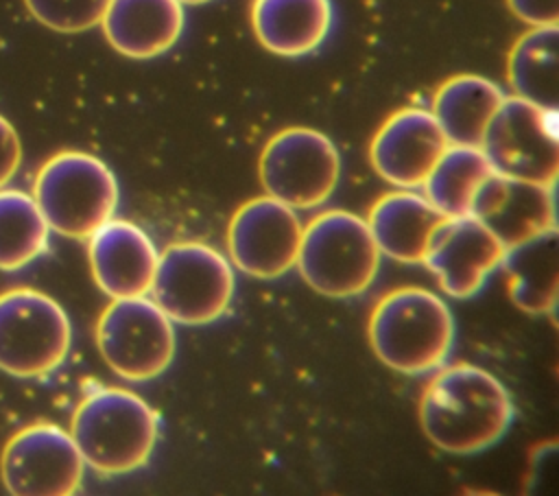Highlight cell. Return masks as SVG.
<instances>
[{
    "label": "cell",
    "mask_w": 559,
    "mask_h": 496,
    "mask_svg": "<svg viewBox=\"0 0 559 496\" xmlns=\"http://www.w3.org/2000/svg\"><path fill=\"white\" fill-rule=\"evenodd\" d=\"M513 402L487 369L454 363L439 369L419 398L426 437L450 454H474L493 446L511 426Z\"/></svg>",
    "instance_id": "cell-1"
},
{
    "label": "cell",
    "mask_w": 559,
    "mask_h": 496,
    "mask_svg": "<svg viewBox=\"0 0 559 496\" xmlns=\"http://www.w3.org/2000/svg\"><path fill=\"white\" fill-rule=\"evenodd\" d=\"M367 334L380 363L417 376L441 367L448 358L454 343V317L437 293L402 286L378 299Z\"/></svg>",
    "instance_id": "cell-2"
},
{
    "label": "cell",
    "mask_w": 559,
    "mask_h": 496,
    "mask_svg": "<svg viewBox=\"0 0 559 496\" xmlns=\"http://www.w3.org/2000/svg\"><path fill=\"white\" fill-rule=\"evenodd\" d=\"M159 433V417L138 393L103 387L74 409L70 437L85 465L100 474H127L142 468Z\"/></svg>",
    "instance_id": "cell-3"
},
{
    "label": "cell",
    "mask_w": 559,
    "mask_h": 496,
    "mask_svg": "<svg viewBox=\"0 0 559 496\" xmlns=\"http://www.w3.org/2000/svg\"><path fill=\"white\" fill-rule=\"evenodd\" d=\"M118 197L111 168L85 151L55 153L33 184V199L48 227L79 240L114 216Z\"/></svg>",
    "instance_id": "cell-4"
},
{
    "label": "cell",
    "mask_w": 559,
    "mask_h": 496,
    "mask_svg": "<svg viewBox=\"0 0 559 496\" xmlns=\"http://www.w3.org/2000/svg\"><path fill=\"white\" fill-rule=\"evenodd\" d=\"M380 256L365 219L347 210H328L304 227L295 267L310 288L343 299L371 286Z\"/></svg>",
    "instance_id": "cell-5"
},
{
    "label": "cell",
    "mask_w": 559,
    "mask_h": 496,
    "mask_svg": "<svg viewBox=\"0 0 559 496\" xmlns=\"http://www.w3.org/2000/svg\"><path fill=\"white\" fill-rule=\"evenodd\" d=\"M231 262L199 240H179L157 256L151 299L173 323L205 326L218 319L234 295Z\"/></svg>",
    "instance_id": "cell-6"
},
{
    "label": "cell",
    "mask_w": 559,
    "mask_h": 496,
    "mask_svg": "<svg viewBox=\"0 0 559 496\" xmlns=\"http://www.w3.org/2000/svg\"><path fill=\"white\" fill-rule=\"evenodd\" d=\"M66 310L35 288L0 293V369L15 378H39L59 367L70 350Z\"/></svg>",
    "instance_id": "cell-7"
},
{
    "label": "cell",
    "mask_w": 559,
    "mask_h": 496,
    "mask_svg": "<svg viewBox=\"0 0 559 496\" xmlns=\"http://www.w3.org/2000/svg\"><path fill=\"white\" fill-rule=\"evenodd\" d=\"M493 173L555 188L559 173L557 109L504 96L480 140Z\"/></svg>",
    "instance_id": "cell-8"
},
{
    "label": "cell",
    "mask_w": 559,
    "mask_h": 496,
    "mask_svg": "<svg viewBox=\"0 0 559 496\" xmlns=\"http://www.w3.org/2000/svg\"><path fill=\"white\" fill-rule=\"evenodd\" d=\"M96 345L107 367L133 382L157 378L175 356V323L142 297L114 299L98 317Z\"/></svg>",
    "instance_id": "cell-9"
},
{
    "label": "cell",
    "mask_w": 559,
    "mask_h": 496,
    "mask_svg": "<svg viewBox=\"0 0 559 496\" xmlns=\"http://www.w3.org/2000/svg\"><path fill=\"white\" fill-rule=\"evenodd\" d=\"M341 157L334 142L310 127L275 133L260 155V181L269 197L293 210H310L330 199L338 184Z\"/></svg>",
    "instance_id": "cell-10"
},
{
    "label": "cell",
    "mask_w": 559,
    "mask_h": 496,
    "mask_svg": "<svg viewBox=\"0 0 559 496\" xmlns=\"http://www.w3.org/2000/svg\"><path fill=\"white\" fill-rule=\"evenodd\" d=\"M85 461L63 428L37 422L4 446L0 474L13 496H70L81 487Z\"/></svg>",
    "instance_id": "cell-11"
},
{
    "label": "cell",
    "mask_w": 559,
    "mask_h": 496,
    "mask_svg": "<svg viewBox=\"0 0 559 496\" xmlns=\"http://www.w3.org/2000/svg\"><path fill=\"white\" fill-rule=\"evenodd\" d=\"M304 225L293 208L264 194L242 203L227 225L229 260L258 280L288 273L299 253Z\"/></svg>",
    "instance_id": "cell-12"
},
{
    "label": "cell",
    "mask_w": 559,
    "mask_h": 496,
    "mask_svg": "<svg viewBox=\"0 0 559 496\" xmlns=\"http://www.w3.org/2000/svg\"><path fill=\"white\" fill-rule=\"evenodd\" d=\"M507 247L476 216H445L432 232L421 264L443 293L456 299L476 295L493 273Z\"/></svg>",
    "instance_id": "cell-13"
},
{
    "label": "cell",
    "mask_w": 559,
    "mask_h": 496,
    "mask_svg": "<svg viewBox=\"0 0 559 496\" xmlns=\"http://www.w3.org/2000/svg\"><path fill=\"white\" fill-rule=\"evenodd\" d=\"M435 116L419 107L391 114L369 144L373 170L395 188H419L448 149Z\"/></svg>",
    "instance_id": "cell-14"
},
{
    "label": "cell",
    "mask_w": 559,
    "mask_h": 496,
    "mask_svg": "<svg viewBox=\"0 0 559 496\" xmlns=\"http://www.w3.org/2000/svg\"><path fill=\"white\" fill-rule=\"evenodd\" d=\"M157 249L148 234L124 219H109L87 236V260L96 286L111 299L151 291Z\"/></svg>",
    "instance_id": "cell-15"
},
{
    "label": "cell",
    "mask_w": 559,
    "mask_h": 496,
    "mask_svg": "<svg viewBox=\"0 0 559 496\" xmlns=\"http://www.w3.org/2000/svg\"><path fill=\"white\" fill-rule=\"evenodd\" d=\"M509 249L555 229V188L509 179L493 173L476 192L472 210Z\"/></svg>",
    "instance_id": "cell-16"
},
{
    "label": "cell",
    "mask_w": 559,
    "mask_h": 496,
    "mask_svg": "<svg viewBox=\"0 0 559 496\" xmlns=\"http://www.w3.org/2000/svg\"><path fill=\"white\" fill-rule=\"evenodd\" d=\"M100 26L116 52L151 59L179 39L183 7L179 0H109Z\"/></svg>",
    "instance_id": "cell-17"
},
{
    "label": "cell",
    "mask_w": 559,
    "mask_h": 496,
    "mask_svg": "<svg viewBox=\"0 0 559 496\" xmlns=\"http://www.w3.org/2000/svg\"><path fill=\"white\" fill-rule=\"evenodd\" d=\"M445 216L424 197L400 188L382 194L369 210L367 227L380 253L406 262H421L435 227Z\"/></svg>",
    "instance_id": "cell-18"
},
{
    "label": "cell",
    "mask_w": 559,
    "mask_h": 496,
    "mask_svg": "<svg viewBox=\"0 0 559 496\" xmlns=\"http://www.w3.org/2000/svg\"><path fill=\"white\" fill-rule=\"evenodd\" d=\"M251 26L269 52L299 57L325 39L332 4L330 0H253Z\"/></svg>",
    "instance_id": "cell-19"
},
{
    "label": "cell",
    "mask_w": 559,
    "mask_h": 496,
    "mask_svg": "<svg viewBox=\"0 0 559 496\" xmlns=\"http://www.w3.org/2000/svg\"><path fill=\"white\" fill-rule=\"evenodd\" d=\"M500 267L507 273L511 302L531 315H550L559 293L557 227L507 249Z\"/></svg>",
    "instance_id": "cell-20"
},
{
    "label": "cell",
    "mask_w": 559,
    "mask_h": 496,
    "mask_svg": "<svg viewBox=\"0 0 559 496\" xmlns=\"http://www.w3.org/2000/svg\"><path fill=\"white\" fill-rule=\"evenodd\" d=\"M502 98L504 94L493 81L478 74H456L439 85L430 114L450 144L480 146Z\"/></svg>",
    "instance_id": "cell-21"
},
{
    "label": "cell",
    "mask_w": 559,
    "mask_h": 496,
    "mask_svg": "<svg viewBox=\"0 0 559 496\" xmlns=\"http://www.w3.org/2000/svg\"><path fill=\"white\" fill-rule=\"evenodd\" d=\"M507 76L513 96L537 107L557 109L559 103V28L531 26L509 50Z\"/></svg>",
    "instance_id": "cell-22"
},
{
    "label": "cell",
    "mask_w": 559,
    "mask_h": 496,
    "mask_svg": "<svg viewBox=\"0 0 559 496\" xmlns=\"http://www.w3.org/2000/svg\"><path fill=\"white\" fill-rule=\"evenodd\" d=\"M493 175L480 146L448 144L424 179V197L443 216H465L478 188Z\"/></svg>",
    "instance_id": "cell-23"
},
{
    "label": "cell",
    "mask_w": 559,
    "mask_h": 496,
    "mask_svg": "<svg viewBox=\"0 0 559 496\" xmlns=\"http://www.w3.org/2000/svg\"><path fill=\"white\" fill-rule=\"evenodd\" d=\"M48 223L35 199L22 190L0 188V269L15 271L33 262L48 245Z\"/></svg>",
    "instance_id": "cell-24"
},
{
    "label": "cell",
    "mask_w": 559,
    "mask_h": 496,
    "mask_svg": "<svg viewBox=\"0 0 559 496\" xmlns=\"http://www.w3.org/2000/svg\"><path fill=\"white\" fill-rule=\"evenodd\" d=\"M28 13L57 33H83L100 24L109 0H24Z\"/></svg>",
    "instance_id": "cell-25"
},
{
    "label": "cell",
    "mask_w": 559,
    "mask_h": 496,
    "mask_svg": "<svg viewBox=\"0 0 559 496\" xmlns=\"http://www.w3.org/2000/svg\"><path fill=\"white\" fill-rule=\"evenodd\" d=\"M511 13L528 26H557L559 0H507Z\"/></svg>",
    "instance_id": "cell-26"
},
{
    "label": "cell",
    "mask_w": 559,
    "mask_h": 496,
    "mask_svg": "<svg viewBox=\"0 0 559 496\" xmlns=\"http://www.w3.org/2000/svg\"><path fill=\"white\" fill-rule=\"evenodd\" d=\"M22 162V142L13 125L0 116V188H4Z\"/></svg>",
    "instance_id": "cell-27"
},
{
    "label": "cell",
    "mask_w": 559,
    "mask_h": 496,
    "mask_svg": "<svg viewBox=\"0 0 559 496\" xmlns=\"http://www.w3.org/2000/svg\"><path fill=\"white\" fill-rule=\"evenodd\" d=\"M181 4H203V2H210V0H179Z\"/></svg>",
    "instance_id": "cell-28"
}]
</instances>
